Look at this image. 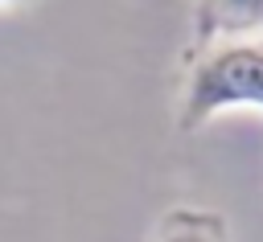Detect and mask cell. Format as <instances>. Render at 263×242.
<instances>
[{"label":"cell","instance_id":"obj_3","mask_svg":"<svg viewBox=\"0 0 263 242\" xmlns=\"http://www.w3.org/2000/svg\"><path fill=\"white\" fill-rule=\"evenodd\" d=\"M230 230L222 221V213L214 209H193V205H177L160 217L156 238L152 242H226Z\"/></svg>","mask_w":263,"mask_h":242},{"label":"cell","instance_id":"obj_4","mask_svg":"<svg viewBox=\"0 0 263 242\" xmlns=\"http://www.w3.org/2000/svg\"><path fill=\"white\" fill-rule=\"evenodd\" d=\"M0 4H29V0H0Z\"/></svg>","mask_w":263,"mask_h":242},{"label":"cell","instance_id":"obj_2","mask_svg":"<svg viewBox=\"0 0 263 242\" xmlns=\"http://www.w3.org/2000/svg\"><path fill=\"white\" fill-rule=\"evenodd\" d=\"M263 33V0H197L193 12V41L210 45L222 37Z\"/></svg>","mask_w":263,"mask_h":242},{"label":"cell","instance_id":"obj_1","mask_svg":"<svg viewBox=\"0 0 263 242\" xmlns=\"http://www.w3.org/2000/svg\"><path fill=\"white\" fill-rule=\"evenodd\" d=\"M234 107L263 111V33L197 45L181 86L177 119L185 131H197L201 123Z\"/></svg>","mask_w":263,"mask_h":242}]
</instances>
